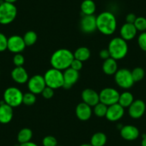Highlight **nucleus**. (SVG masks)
<instances>
[{
  "instance_id": "1",
  "label": "nucleus",
  "mask_w": 146,
  "mask_h": 146,
  "mask_svg": "<svg viewBox=\"0 0 146 146\" xmlns=\"http://www.w3.org/2000/svg\"><path fill=\"white\" fill-rule=\"evenodd\" d=\"M97 29L105 35H111L117 28L115 16L110 12H103L96 17Z\"/></svg>"
},
{
  "instance_id": "2",
  "label": "nucleus",
  "mask_w": 146,
  "mask_h": 146,
  "mask_svg": "<svg viewBox=\"0 0 146 146\" xmlns=\"http://www.w3.org/2000/svg\"><path fill=\"white\" fill-rule=\"evenodd\" d=\"M74 54L67 49H60L54 52L50 58V63L52 68L65 70L70 67L74 60Z\"/></svg>"
},
{
  "instance_id": "3",
  "label": "nucleus",
  "mask_w": 146,
  "mask_h": 146,
  "mask_svg": "<svg viewBox=\"0 0 146 146\" xmlns=\"http://www.w3.org/2000/svg\"><path fill=\"white\" fill-rule=\"evenodd\" d=\"M108 50H109L110 57L115 60H122L127 55L128 51L127 41L121 37H115L110 42Z\"/></svg>"
},
{
  "instance_id": "4",
  "label": "nucleus",
  "mask_w": 146,
  "mask_h": 146,
  "mask_svg": "<svg viewBox=\"0 0 146 146\" xmlns=\"http://www.w3.org/2000/svg\"><path fill=\"white\" fill-rule=\"evenodd\" d=\"M46 86L52 89H58L62 88L64 85L63 73L60 70L51 68L47 70L44 75Z\"/></svg>"
},
{
  "instance_id": "5",
  "label": "nucleus",
  "mask_w": 146,
  "mask_h": 146,
  "mask_svg": "<svg viewBox=\"0 0 146 146\" xmlns=\"http://www.w3.org/2000/svg\"><path fill=\"white\" fill-rule=\"evenodd\" d=\"M17 15V9L14 4L4 2L0 4V24L9 25L12 23Z\"/></svg>"
},
{
  "instance_id": "6",
  "label": "nucleus",
  "mask_w": 146,
  "mask_h": 146,
  "mask_svg": "<svg viewBox=\"0 0 146 146\" xmlns=\"http://www.w3.org/2000/svg\"><path fill=\"white\" fill-rule=\"evenodd\" d=\"M23 95L19 88L10 87L4 92V102L12 108H16L22 103Z\"/></svg>"
},
{
  "instance_id": "7",
  "label": "nucleus",
  "mask_w": 146,
  "mask_h": 146,
  "mask_svg": "<svg viewBox=\"0 0 146 146\" xmlns=\"http://www.w3.org/2000/svg\"><path fill=\"white\" fill-rule=\"evenodd\" d=\"M115 80L120 88L129 89L134 84L131 72L127 69H120L115 74Z\"/></svg>"
},
{
  "instance_id": "8",
  "label": "nucleus",
  "mask_w": 146,
  "mask_h": 146,
  "mask_svg": "<svg viewBox=\"0 0 146 146\" xmlns=\"http://www.w3.org/2000/svg\"><path fill=\"white\" fill-rule=\"evenodd\" d=\"M120 95L117 90L112 88H104L99 93L100 102L105 104L107 106H110L118 103Z\"/></svg>"
},
{
  "instance_id": "9",
  "label": "nucleus",
  "mask_w": 146,
  "mask_h": 146,
  "mask_svg": "<svg viewBox=\"0 0 146 146\" xmlns=\"http://www.w3.org/2000/svg\"><path fill=\"white\" fill-rule=\"evenodd\" d=\"M27 86L29 92L35 95L41 94L46 87L44 76L40 75H34L27 81Z\"/></svg>"
},
{
  "instance_id": "10",
  "label": "nucleus",
  "mask_w": 146,
  "mask_h": 146,
  "mask_svg": "<svg viewBox=\"0 0 146 146\" xmlns=\"http://www.w3.org/2000/svg\"><path fill=\"white\" fill-rule=\"evenodd\" d=\"M23 37L19 35H13L8 38L7 50H9L11 52L18 54L24 51L26 47Z\"/></svg>"
},
{
  "instance_id": "11",
  "label": "nucleus",
  "mask_w": 146,
  "mask_h": 146,
  "mask_svg": "<svg viewBox=\"0 0 146 146\" xmlns=\"http://www.w3.org/2000/svg\"><path fill=\"white\" fill-rule=\"evenodd\" d=\"M125 108H123L119 103L114 104L108 106L105 117L109 121L116 122L122 118L124 115Z\"/></svg>"
},
{
  "instance_id": "12",
  "label": "nucleus",
  "mask_w": 146,
  "mask_h": 146,
  "mask_svg": "<svg viewBox=\"0 0 146 146\" xmlns=\"http://www.w3.org/2000/svg\"><path fill=\"white\" fill-rule=\"evenodd\" d=\"M146 105L142 100H136L128 108L129 115L133 119H138L144 115L145 112Z\"/></svg>"
},
{
  "instance_id": "13",
  "label": "nucleus",
  "mask_w": 146,
  "mask_h": 146,
  "mask_svg": "<svg viewBox=\"0 0 146 146\" xmlns=\"http://www.w3.org/2000/svg\"><path fill=\"white\" fill-rule=\"evenodd\" d=\"M80 29L84 33H93L97 29L96 17L92 15H84L80 20Z\"/></svg>"
},
{
  "instance_id": "14",
  "label": "nucleus",
  "mask_w": 146,
  "mask_h": 146,
  "mask_svg": "<svg viewBox=\"0 0 146 146\" xmlns=\"http://www.w3.org/2000/svg\"><path fill=\"white\" fill-rule=\"evenodd\" d=\"M79 72L77 70H73L71 67H69L67 70H64L63 73L64 78V85L62 88L65 89H70L72 86L75 85L79 80Z\"/></svg>"
},
{
  "instance_id": "15",
  "label": "nucleus",
  "mask_w": 146,
  "mask_h": 146,
  "mask_svg": "<svg viewBox=\"0 0 146 146\" xmlns=\"http://www.w3.org/2000/svg\"><path fill=\"white\" fill-rule=\"evenodd\" d=\"M82 99L83 102L90 107H94L100 102L99 94L90 88L85 89L82 92Z\"/></svg>"
},
{
  "instance_id": "16",
  "label": "nucleus",
  "mask_w": 146,
  "mask_h": 146,
  "mask_svg": "<svg viewBox=\"0 0 146 146\" xmlns=\"http://www.w3.org/2000/svg\"><path fill=\"white\" fill-rule=\"evenodd\" d=\"M120 135L124 140L132 141L135 140L140 135V132L137 127L131 125H127L120 129Z\"/></svg>"
},
{
  "instance_id": "17",
  "label": "nucleus",
  "mask_w": 146,
  "mask_h": 146,
  "mask_svg": "<svg viewBox=\"0 0 146 146\" xmlns=\"http://www.w3.org/2000/svg\"><path fill=\"white\" fill-rule=\"evenodd\" d=\"M75 114L77 117L82 121H86L91 117L92 114V108L90 105L85 102H80L78 104L75 109Z\"/></svg>"
},
{
  "instance_id": "18",
  "label": "nucleus",
  "mask_w": 146,
  "mask_h": 146,
  "mask_svg": "<svg viewBox=\"0 0 146 146\" xmlns=\"http://www.w3.org/2000/svg\"><path fill=\"white\" fill-rule=\"evenodd\" d=\"M137 30L133 24L125 23L120 28V37L125 41H130L135 38Z\"/></svg>"
},
{
  "instance_id": "19",
  "label": "nucleus",
  "mask_w": 146,
  "mask_h": 146,
  "mask_svg": "<svg viewBox=\"0 0 146 146\" xmlns=\"http://www.w3.org/2000/svg\"><path fill=\"white\" fill-rule=\"evenodd\" d=\"M13 117V108L5 102L0 104V123L7 124Z\"/></svg>"
},
{
  "instance_id": "20",
  "label": "nucleus",
  "mask_w": 146,
  "mask_h": 146,
  "mask_svg": "<svg viewBox=\"0 0 146 146\" xmlns=\"http://www.w3.org/2000/svg\"><path fill=\"white\" fill-rule=\"evenodd\" d=\"M13 80L18 84L26 83L29 80L27 72L23 67H16L11 72Z\"/></svg>"
},
{
  "instance_id": "21",
  "label": "nucleus",
  "mask_w": 146,
  "mask_h": 146,
  "mask_svg": "<svg viewBox=\"0 0 146 146\" xmlns=\"http://www.w3.org/2000/svg\"><path fill=\"white\" fill-rule=\"evenodd\" d=\"M102 70L104 73L108 75H115L117 71V60L110 57L104 61L102 64Z\"/></svg>"
},
{
  "instance_id": "22",
  "label": "nucleus",
  "mask_w": 146,
  "mask_h": 146,
  "mask_svg": "<svg viewBox=\"0 0 146 146\" xmlns=\"http://www.w3.org/2000/svg\"><path fill=\"white\" fill-rule=\"evenodd\" d=\"M80 8L84 15H92L96 10V5L92 0H84Z\"/></svg>"
},
{
  "instance_id": "23",
  "label": "nucleus",
  "mask_w": 146,
  "mask_h": 146,
  "mask_svg": "<svg viewBox=\"0 0 146 146\" xmlns=\"http://www.w3.org/2000/svg\"><path fill=\"white\" fill-rule=\"evenodd\" d=\"M74 57L81 62H85L90 57V50L85 47H80L77 49L74 53Z\"/></svg>"
},
{
  "instance_id": "24",
  "label": "nucleus",
  "mask_w": 146,
  "mask_h": 146,
  "mask_svg": "<svg viewBox=\"0 0 146 146\" xmlns=\"http://www.w3.org/2000/svg\"><path fill=\"white\" fill-rule=\"evenodd\" d=\"M106 135L101 132L95 133L90 139V144L92 146H104L106 144Z\"/></svg>"
},
{
  "instance_id": "25",
  "label": "nucleus",
  "mask_w": 146,
  "mask_h": 146,
  "mask_svg": "<svg viewBox=\"0 0 146 146\" xmlns=\"http://www.w3.org/2000/svg\"><path fill=\"white\" fill-rule=\"evenodd\" d=\"M134 101V98L131 92H124L120 95L118 103L121 105L123 108H129L130 105L133 103Z\"/></svg>"
},
{
  "instance_id": "26",
  "label": "nucleus",
  "mask_w": 146,
  "mask_h": 146,
  "mask_svg": "<svg viewBox=\"0 0 146 146\" xmlns=\"http://www.w3.org/2000/svg\"><path fill=\"white\" fill-rule=\"evenodd\" d=\"M32 131L29 128L25 127V128L22 129L19 132L17 135V140L20 144L22 143H27L31 140L32 137Z\"/></svg>"
},
{
  "instance_id": "27",
  "label": "nucleus",
  "mask_w": 146,
  "mask_h": 146,
  "mask_svg": "<svg viewBox=\"0 0 146 146\" xmlns=\"http://www.w3.org/2000/svg\"><path fill=\"white\" fill-rule=\"evenodd\" d=\"M23 40L26 46L30 47L35 44L37 40V35L34 31H28L24 35Z\"/></svg>"
},
{
  "instance_id": "28",
  "label": "nucleus",
  "mask_w": 146,
  "mask_h": 146,
  "mask_svg": "<svg viewBox=\"0 0 146 146\" xmlns=\"http://www.w3.org/2000/svg\"><path fill=\"white\" fill-rule=\"evenodd\" d=\"M108 106H107L106 105H105V104L100 102L99 103L97 104L95 106H94V108H93L94 114L99 117H105L107 111H108Z\"/></svg>"
},
{
  "instance_id": "29",
  "label": "nucleus",
  "mask_w": 146,
  "mask_h": 146,
  "mask_svg": "<svg viewBox=\"0 0 146 146\" xmlns=\"http://www.w3.org/2000/svg\"><path fill=\"white\" fill-rule=\"evenodd\" d=\"M131 74L134 82H139L145 77V70L142 67H135L131 71Z\"/></svg>"
},
{
  "instance_id": "30",
  "label": "nucleus",
  "mask_w": 146,
  "mask_h": 146,
  "mask_svg": "<svg viewBox=\"0 0 146 146\" xmlns=\"http://www.w3.org/2000/svg\"><path fill=\"white\" fill-rule=\"evenodd\" d=\"M36 100V96L34 93L29 92L23 95V99H22V103L25 104V105L30 106V105H34Z\"/></svg>"
},
{
  "instance_id": "31",
  "label": "nucleus",
  "mask_w": 146,
  "mask_h": 146,
  "mask_svg": "<svg viewBox=\"0 0 146 146\" xmlns=\"http://www.w3.org/2000/svg\"><path fill=\"white\" fill-rule=\"evenodd\" d=\"M134 26L135 27L136 29L140 32H145L146 30V18L143 17H137L135 22H134Z\"/></svg>"
},
{
  "instance_id": "32",
  "label": "nucleus",
  "mask_w": 146,
  "mask_h": 146,
  "mask_svg": "<svg viewBox=\"0 0 146 146\" xmlns=\"http://www.w3.org/2000/svg\"><path fill=\"white\" fill-rule=\"evenodd\" d=\"M43 146H57V140L52 135H47L42 140Z\"/></svg>"
},
{
  "instance_id": "33",
  "label": "nucleus",
  "mask_w": 146,
  "mask_h": 146,
  "mask_svg": "<svg viewBox=\"0 0 146 146\" xmlns=\"http://www.w3.org/2000/svg\"><path fill=\"white\" fill-rule=\"evenodd\" d=\"M137 43L141 49L143 51L146 52V32H143L139 35L137 38Z\"/></svg>"
},
{
  "instance_id": "34",
  "label": "nucleus",
  "mask_w": 146,
  "mask_h": 146,
  "mask_svg": "<svg viewBox=\"0 0 146 146\" xmlns=\"http://www.w3.org/2000/svg\"><path fill=\"white\" fill-rule=\"evenodd\" d=\"M13 63L16 67H22L25 64V57L20 53L15 54L13 57Z\"/></svg>"
},
{
  "instance_id": "35",
  "label": "nucleus",
  "mask_w": 146,
  "mask_h": 146,
  "mask_svg": "<svg viewBox=\"0 0 146 146\" xmlns=\"http://www.w3.org/2000/svg\"><path fill=\"white\" fill-rule=\"evenodd\" d=\"M8 38L4 34L0 32V52L7 50Z\"/></svg>"
},
{
  "instance_id": "36",
  "label": "nucleus",
  "mask_w": 146,
  "mask_h": 146,
  "mask_svg": "<svg viewBox=\"0 0 146 146\" xmlns=\"http://www.w3.org/2000/svg\"><path fill=\"white\" fill-rule=\"evenodd\" d=\"M41 94L43 96V98H45V99H50V98H52L54 96V89L46 86Z\"/></svg>"
},
{
  "instance_id": "37",
  "label": "nucleus",
  "mask_w": 146,
  "mask_h": 146,
  "mask_svg": "<svg viewBox=\"0 0 146 146\" xmlns=\"http://www.w3.org/2000/svg\"><path fill=\"white\" fill-rule=\"evenodd\" d=\"M82 66H83L82 62H81L80 60H77V59L74 58L73 61L72 62L71 65H70V67L72 68L73 70H77V71L79 72L80 70H82Z\"/></svg>"
},
{
  "instance_id": "38",
  "label": "nucleus",
  "mask_w": 146,
  "mask_h": 146,
  "mask_svg": "<svg viewBox=\"0 0 146 146\" xmlns=\"http://www.w3.org/2000/svg\"><path fill=\"white\" fill-rule=\"evenodd\" d=\"M99 55L100 57L104 60H107V59L110 57V54L109 50H108V49H103V50H101L99 53Z\"/></svg>"
},
{
  "instance_id": "39",
  "label": "nucleus",
  "mask_w": 146,
  "mask_h": 146,
  "mask_svg": "<svg viewBox=\"0 0 146 146\" xmlns=\"http://www.w3.org/2000/svg\"><path fill=\"white\" fill-rule=\"evenodd\" d=\"M136 19H137V17L135 14L130 13L126 16L125 20L126 23H130V24H134V22H135Z\"/></svg>"
},
{
  "instance_id": "40",
  "label": "nucleus",
  "mask_w": 146,
  "mask_h": 146,
  "mask_svg": "<svg viewBox=\"0 0 146 146\" xmlns=\"http://www.w3.org/2000/svg\"><path fill=\"white\" fill-rule=\"evenodd\" d=\"M19 146H38L36 143H33V142H27V143H22V144L19 145Z\"/></svg>"
},
{
  "instance_id": "41",
  "label": "nucleus",
  "mask_w": 146,
  "mask_h": 146,
  "mask_svg": "<svg viewBox=\"0 0 146 146\" xmlns=\"http://www.w3.org/2000/svg\"><path fill=\"white\" fill-rule=\"evenodd\" d=\"M141 146H146V135H143L141 142Z\"/></svg>"
},
{
  "instance_id": "42",
  "label": "nucleus",
  "mask_w": 146,
  "mask_h": 146,
  "mask_svg": "<svg viewBox=\"0 0 146 146\" xmlns=\"http://www.w3.org/2000/svg\"><path fill=\"white\" fill-rule=\"evenodd\" d=\"M17 0H5V2H8V3H11V4H14L17 2Z\"/></svg>"
},
{
  "instance_id": "43",
  "label": "nucleus",
  "mask_w": 146,
  "mask_h": 146,
  "mask_svg": "<svg viewBox=\"0 0 146 146\" xmlns=\"http://www.w3.org/2000/svg\"><path fill=\"white\" fill-rule=\"evenodd\" d=\"M79 146H92V145L90 144H90H88V143H85V144H82Z\"/></svg>"
},
{
  "instance_id": "44",
  "label": "nucleus",
  "mask_w": 146,
  "mask_h": 146,
  "mask_svg": "<svg viewBox=\"0 0 146 146\" xmlns=\"http://www.w3.org/2000/svg\"><path fill=\"white\" fill-rule=\"evenodd\" d=\"M57 146H62V145H57Z\"/></svg>"
}]
</instances>
